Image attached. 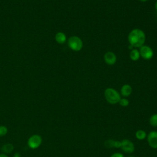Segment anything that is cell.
Here are the masks:
<instances>
[{
    "instance_id": "obj_1",
    "label": "cell",
    "mask_w": 157,
    "mask_h": 157,
    "mask_svg": "<svg viewBox=\"0 0 157 157\" xmlns=\"http://www.w3.org/2000/svg\"><path fill=\"white\" fill-rule=\"evenodd\" d=\"M128 41L132 47H140L145 41V34L142 30L134 29L129 33Z\"/></svg>"
},
{
    "instance_id": "obj_2",
    "label": "cell",
    "mask_w": 157,
    "mask_h": 157,
    "mask_svg": "<svg viewBox=\"0 0 157 157\" xmlns=\"http://www.w3.org/2000/svg\"><path fill=\"white\" fill-rule=\"evenodd\" d=\"M104 97L106 101L111 104L118 103L121 99L120 94L116 90L112 88H108L105 90Z\"/></svg>"
},
{
    "instance_id": "obj_3",
    "label": "cell",
    "mask_w": 157,
    "mask_h": 157,
    "mask_svg": "<svg viewBox=\"0 0 157 157\" xmlns=\"http://www.w3.org/2000/svg\"><path fill=\"white\" fill-rule=\"evenodd\" d=\"M68 46L74 51H79L83 47V42L81 39L77 36H71L67 40Z\"/></svg>"
},
{
    "instance_id": "obj_4",
    "label": "cell",
    "mask_w": 157,
    "mask_h": 157,
    "mask_svg": "<svg viewBox=\"0 0 157 157\" xmlns=\"http://www.w3.org/2000/svg\"><path fill=\"white\" fill-rule=\"evenodd\" d=\"M42 142V138L39 134L32 135L28 140V146L31 149H36L39 148Z\"/></svg>"
},
{
    "instance_id": "obj_5",
    "label": "cell",
    "mask_w": 157,
    "mask_h": 157,
    "mask_svg": "<svg viewBox=\"0 0 157 157\" xmlns=\"http://www.w3.org/2000/svg\"><path fill=\"white\" fill-rule=\"evenodd\" d=\"M120 148L125 153H132L135 150L134 143L128 139H124L121 140Z\"/></svg>"
},
{
    "instance_id": "obj_6",
    "label": "cell",
    "mask_w": 157,
    "mask_h": 157,
    "mask_svg": "<svg viewBox=\"0 0 157 157\" xmlns=\"http://www.w3.org/2000/svg\"><path fill=\"white\" fill-rule=\"evenodd\" d=\"M148 145L153 148L157 149V131H151L147 136Z\"/></svg>"
},
{
    "instance_id": "obj_7",
    "label": "cell",
    "mask_w": 157,
    "mask_h": 157,
    "mask_svg": "<svg viewBox=\"0 0 157 157\" xmlns=\"http://www.w3.org/2000/svg\"><path fill=\"white\" fill-rule=\"evenodd\" d=\"M139 53L140 55L145 59H150L153 56L152 49L150 47L144 45L140 47Z\"/></svg>"
},
{
    "instance_id": "obj_8",
    "label": "cell",
    "mask_w": 157,
    "mask_h": 157,
    "mask_svg": "<svg viewBox=\"0 0 157 157\" xmlns=\"http://www.w3.org/2000/svg\"><path fill=\"white\" fill-rule=\"evenodd\" d=\"M104 59L105 62L109 65H113L117 61V56L115 54L112 52H107L105 53L104 56Z\"/></svg>"
},
{
    "instance_id": "obj_9",
    "label": "cell",
    "mask_w": 157,
    "mask_h": 157,
    "mask_svg": "<svg viewBox=\"0 0 157 157\" xmlns=\"http://www.w3.org/2000/svg\"><path fill=\"white\" fill-rule=\"evenodd\" d=\"M104 145L107 148H120L121 141L113 139H107L104 142Z\"/></svg>"
},
{
    "instance_id": "obj_10",
    "label": "cell",
    "mask_w": 157,
    "mask_h": 157,
    "mask_svg": "<svg viewBox=\"0 0 157 157\" xmlns=\"http://www.w3.org/2000/svg\"><path fill=\"white\" fill-rule=\"evenodd\" d=\"M132 93V88L129 84L123 85L120 90V93L123 97H128Z\"/></svg>"
},
{
    "instance_id": "obj_11",
    "label": "cell",
    "mask_w": 157,
    "mask_h": 157,
    "mask_svg": "<svg viewBox=\"0 0 157 157\" xmlns=\"http://www.w3.org/2000/svg\"><path fill=\"white\" fill-rule=\"evenodd\" d=\"M14 150V146L10 143H7L3 145L1 147L2 151L5 154L11 153Z\"/></svg>"
},
{
    "instance_id": "obj_12",
    "label": "cell",
    "mask_w": 157,
    "mask_h": 157,
    "mask_svg": "<svg viewBox=\"0 0 157 157\" xmlns=\"http://www.w3.org/2000/svg\"><path fill=\"white\" fill-rule=\"evenodd\" d=\"M55 40L56 41L60 44H64L66 40V36L63 32H58L55 35Z\"/></svg>"
},
{
    "instance_id": "obj_13",
    "label": "cell",
    "mask_w": 157,
    "mask_h": 157,
    "mask_svg": "<svg viewBox=\"0 0 157 157\" xmlns=\"http://www.w3.org/2000/svg\"><path fill=\"white\" fill-rule=\"evenodd\" d=\"M147 133L143 129H139L135 132L136 138L139 140H143L145 138H147Z\"/></svg>"
},
{
    "instance_id": "obj_14",
    "label": "cell",
    "mask_w": 157,
    "mask_h": 157,
    "mask_svg": "<svg viewBox=\"0 0 157 157\" xmlns=\"http://www.w3.org/2000/svg\"><path fill=\"white\" fill-rule=\"evenodd\" d=\"M140 57V53L139 51L137 49H133L130 52V58L133 61H137L139 59Z\"/></svg>"
},
{
    "instance_id": "obj_15",
    "label": "cell",
    "mask_w": 157,
    "mask_h": 157,
    "mask_svg": "<svg viewBox=\"0 0 157 157\" xmlns=\"http://www.w3.org/2000/svg\"><path fill=\"white\" fill-rule=\"evenodd\" d=\"M149 123L153 127H157V113H154L150 116Z\"/></svg>"
},
{
    "instance_id": "obj_16",
    "label": "cell",
    "mask_w": 157,
    "mask_h": 157,
    "mask_svg": "<svg viewBox=\"0 0 157 157\" xmlns=\"http://www.w3.org/2000/svg\"><path fill=\"white\" fill-rule=\"evenodd\" d=\"M118 103H119V104L121 106L125 107H127V106L129 105V100L128 99L124 98H121Z\"/></svg>"
},
{
    "instance_id": "obj_17",
    "label": "cell",
    "mask_w": 157,
    "mask_h": 157,
    "mask_svg": "<svg viewBox=\"0 0 157 157\" xmlns=\"http://www.w3.org/2000/svg\"><path fill=\"white\" fill-rule=\"evenodd\" d=\"M7 132H8V129L6 126L3 125L0 126V137H3L6 136Z\"/></svg>"
},
{
    "instance_id": "obj_18",
    "label": "cell",
    "mask_w": 157,
    "mask_h": 157,
    "mask_svg": "<svg viewBox=\"0 0 157 157\" xmlns=\"http://www.w3.org/2000/svg\"><path fill=\"white\" fill-rule=\"evenodd\" d=\"M110 157H124V155L120 152H115L110 155Z\"/></svg>"
},
{
    "instance_id": "obj_19",
    "label": "cell",
    "mask_w": 157,
    "mask_h": 157,
    "mask_svg": "<svg viewBox=\"0 0 157 157\" xmlns=\"http://www.w3.org/2000/svg\"><path fill=\"white\" fill-rule=\"evenodd\" d=\"M0 157H9L7 154H5V153H1L0 154Z\"/></svg>"
},
{
    "instance_id": "obj_20",
    "label": "cell",
    "mask_w": 157,
    "mask_h": 157,
    "mask_svg": "<svg viewBox=\"0 0 157 157\" xmlns=\"http://www.w3.org/2000/svg\"><path fill=\"white\" fill-rule=\"evenodd\" d=\"M13 157H20V155L18 153H16L13 155Z\"/></svg>"
},
{
    "instance_id": "obj_21",
    "label": "cell",
    "mask_w": 157,
    "mask_h": 157,
    "mask_svg": "<svg viewBox=\"0 0 157 157\" xmlns=\"http://www.w3.org/2000/svg\"><path fill=\"white\" fill-rule=\"evenodd\" d=\"M155 9H156V10H157V1H156V3H155Z\"/></svg>"
},
{
    "instance_id": "obj_22",
    "label": "cell",
    "mask_w": 157,
    "mask_h": 157,
    "mask_svg": "<svg viewBox=\"0 0 157 157\" xmlns=\"http://www.w3.org/2000/svg\"><path fill=\"white\" fill-rule=\"evenodd\" d=\"M139 1H142V2H145V1H148V0H139Z\"/></svg>"
},
{
    "instance_id": "obj_23",
    "label": "cell",
    "mask_w": 157,
    "mask_h": 157,
    "mask_svg": "<svg viewBox=\"0 0 157 157\" xmlns=\"http://www.w3.org/2000/svg\"><path fill=\"white\" fill-rule=\"evenodd\" d=\"M128 157H135V156H132V155H131V156H129Z\"/></svg>"
}]
</instances>
